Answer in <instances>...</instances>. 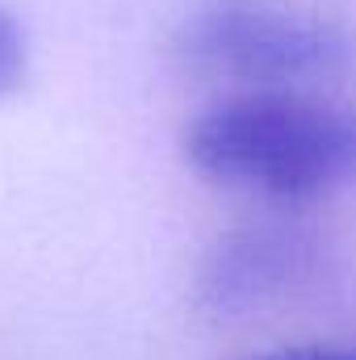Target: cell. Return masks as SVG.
<instances>
[{"label": "cell", "instance_id": "1", "mask_svg": "<svg viewBox=\"0 0 356 360\" xmlns=\"http://www.w3.org/2000/svg\"><path fill=\"white\" fill-rule=\"evenodd\" d=\"M184 160L214 184L298 201L356 176V126L306 96L256 89L193 117Z\"/></svg>", "mask_w": 356, "mask_h": 360}, {"label": "cell", "instance_id": "2", "mask_svg": "<svg viewBox=\"0 0 356 360\" xmlns=\"http://www.w3.org/2000/svg\"><path fill=\"white\" fill-rule=\"evenodd\" d=\"M180 51L189 63L214 76H231L256 89H281L336 68L344 42L336 30L302 13L272 8L260 0H218L184 25Z\"/></svg>", "mask_w": 356, "mask_h": 360}, {"label": "cell", "instance_id": "3", "mask_svg": "<svg viewBox=\"0 0 356 360\" xmlns=\"http://www.w3.org/2000/svg\"><path fill=\"white\" fill-rule=\"evenodd\" d=\"M310 264L314 248L293 226H248L205 260L201 293L218 310H239L293 285Z\"/></svg>", "mask_w": 356, "mask_h": 360}, {"label": "cell", "instance_id": "4", "mask_svg": "<svg viewBox=\"0 0 356 360\" xmlns=\"http://www.w3.org/2000/svg\"><path fill=\"white\" fill-rule=\"evenodd\" d=\"M30 76V46H25V30L21 21L0 8V101L13 96V92L25 84Z\"/></svg>", "mask_w": 356, "mask_h": 360}, {"label": "cell", "instance_id": "5", "mask_svg": "<svg viewBox=\"0 0 356 360\" xmlns=\"http://www.w3.org/2000/svg\"><path fill=\"white\" fill-rule=\"evenodd\" d=\"M260 360H356V352H344V348H289V352H272V356Z\"/></svg>", "mask_w": 356, "mask_h": 360}, {"label": "cell", "instance_id": "6", "mask_svg": "<svg viewBox=\"0 0 356 360\" xmlns=\"http://www.w3.org/2000/svg\"><path fill=\"white\" fill-rule=\"evenodd\" d=\"M352 126H356V122H352Z\"/></svg>", "mask_w": 356, "mask_h": 360}]
</instances>
